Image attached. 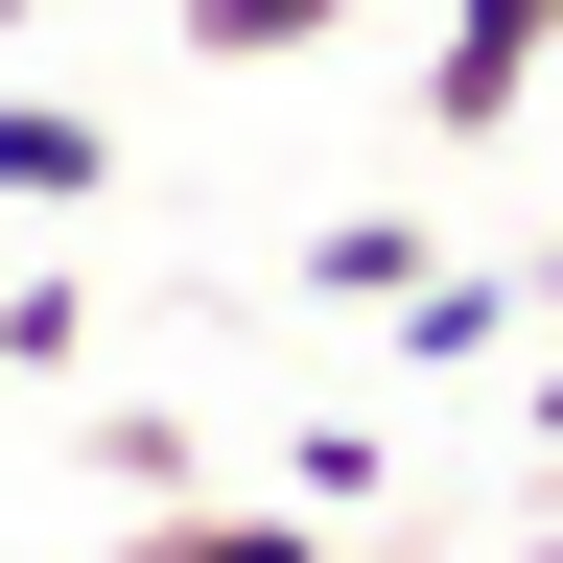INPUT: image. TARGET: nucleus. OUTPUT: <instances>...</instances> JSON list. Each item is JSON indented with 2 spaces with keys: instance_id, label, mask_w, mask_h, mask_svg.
I'll return each instance as SVG.
<instances>
[{
  "instance_id": "1",
  "label": "nucleus",
  "mask_w": 563,
  "mask_h": 563,
  "mask_svg": "<svg viewBox=\"0 0 563 563\" xmlns=\"http://www.w3.org/2000/svg\"><path fill=\"white\" fill-rule=\"evenodd\" d=\"M563 95V0H446V47H422V141H517Z\"/></svg>"
},
{
  "instance_id": "2",
  "label": "nucleus",
  "mask_w": 563,
  "mask_h": 563,
  "mask_svg": "<svg viewBox=\"0 0 563 563\" xmlns=\"http://www.w3.org/2000/svg\"><path fill=\"white\" fill-rule=\"evenodd\" d=\"M118 563H329L306 493H165V517H118Z\"/></svg>"
},
{
  "instance_id": "3",
  "label": "nucleus",
  "mask_w": 563,
  "mask_h": 563,
  "mask_svg": "<svg viewBox=\"0 0 563 563\" xmlns=\"http://www.w3.org/2000/svg\"><path fill=\"white\" fill-rule=\"evenodd\" d=\"M517 306H540V282H493V258H422V282H399L376 329L422 352V376H493V352H517Z\"/></svg>"
},
{
  "instance_id": "4",
  "label": "nucleus",
  "mask_w": 563,
  "mask_h": 563,
  "mask_svg": "<svg viewBox=\"0 0 563 563\" xmlns=\"http://www.w3.org/2000/svg\"><path fill=\"white\" fill-rule=\"evenodd\" d=\"M118 188V118L95 95H0V211H95Z\"/></svg>"
},
{
  "instance_id": "5",
  "label": "nucleus",
  "mask_w": 563,
  "mask_h": 563,
  "mask_svg": "<svg viewBox=\"0 0 563 563\" xmlns=\"http://www.w3.org/2000/svg\"><path fill=\"white\" fill-rule=\"evenodd\" d=\"M70 446H95V493H118V517H165V493H211V422H70Z\"/></svg>"
},
{
  "instance_id": "6",
  "label": "nucleus",
  "mask_w": 563,
  "mask_h": 563,
  "mask_svg": "<svg viewBox=\"0 0 563 563\" xmlns=\"http://www.w3.org/2000/svg\"><path fill=\"white\" fill-rule=\"evenodd\" d=\"M399 282H422V211H329L306 235V306H399Z\"/></svg>"
},
{
  "instance_id": "7",
  "label": "nucleus",
  "mask_w": 563,
  "mask_h": 563,
  "mask_svg": "<svg viewBox=\"0 0 563 563\" xmlns=\"http://www.w3.org/2000/svg\"><path fill=\"white\" fill-rule=\"evenodd\" d=\"M165 47H211V70H282V47H352V0H188Z\"/></svg>"
},
{
  "instance_id": "8",
  "label": "nucleus",
  "mask_w": 563,
  "mask_h": 563,
  "mask_svg": "<svg viewBox=\"0 0 563 563\" xmlns=\"http://www.w3.org/2000/svg\"><path fill=\"white\" fill-rule=\"evenodd\" d=\"M70 352H95V282H70V258H47V282H0V399L70 376Z\"/></svg>"
},
{
  "instance_id": "9",
  "label": "nucleus",
  "mask_w": 563,
  "mask_h": 563,
  "mask_svg": "<svg viewBox=\"0 0 563 563\" xmlns=\"http://www.w3.org/2000/svg\"><path fill=\"white\" fill-rule=\"evenodd\" d=\"M399 446H376V422H282V493H306V517H352V493H376Z\"/></svg>"
},
{
  "instance_id": "10",
  "label": "nucleus",
  "mask_w": 563,
  "mask_h": 563,
  "mask_svg": "<svg viewBox=\"0 0 563 563\" xmlns=\"http://www.w3.org/2000/svg\"><path fill=\"white\" fill-rule=\"evenodd\" d=\"M517 422H540V446H563V352H540V399H517Z\"/></svg>"
},
{
  "instance_id": "11",
  "label": "nucleus",
  "mask_w": 563,
  "mask_h": 563,
  "mask_svg": "<svg viewBox=\"0 0 563 563\" xmlns=\"http://www.w3.org/2000/svg\"><path fill=\"white\" fill-rule=\"evenodd\" d=\"M0 47H24V0H0Z\"/></svg>"
},
{
  "instance_id": "12",
  "label": "nucleus",
  "mask_w": 563,
  "mask_h": 563,
  "mask_svg": "<svg viewBox=\"0 0 563 563\" xmlns=\"http://www.w3.org/2000/svg\"><path fill=\"white\" fill-rule=\"evenodd\" d=\"M540 118H563V95H540Z\"/></svg>"
}]
</instances>
